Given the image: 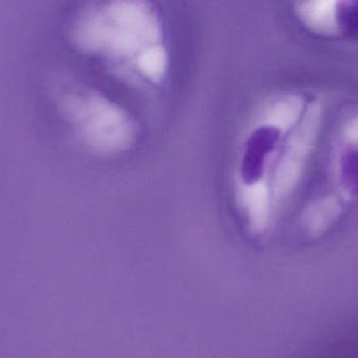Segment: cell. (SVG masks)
I'll list each match as a JSON object with an SVG mask.
<instances>
[{
	"instance_id": "obj_6",
	"label": "cell",
	"mask_w": 358,
	"mask_h": 358,
	"mask_svg": "<svg viewBox=\"0 0 358 358\" xmlns=\"http://www.w3.org/2000/svg\"><path fill=\"white\" fill-rule=\"evenodd\" d=\"M336 179L343 193L349 199H358V144L351 143L338 155Z\"/></svg>"
},
{
	"instance_id": "obj_9",
	"label": "cell",
	"mask_w": 358,
	"mask_h": 358,
	"mask_svg": "<svg viewBox=\"0 0 358 358\" xmlns=\"http://www.w3.org/2000/svg\"><path fill=\"white\" fill-rule=\"evenodd\" d=\"M346 136L353 144H358V115L350 120L346 128Z\"/></svg>"
},
{
	"instance_id": "obj_5",
	"label": "cell",
	"mask_w": 358,
	"mask_h": 358,
	"mask_svg": "<svg viewBox=\"0 0 358 358\" xmlns=\"http://www.w3.org/2000/svg\"><path fill=\"white\" fill-rule=\"evenodd\" d=\"M342 214V206L334 198H324L310 204L303 212L302 227L307 237L319 239Z\"/></svg>"
},
{
	"instance_id": "obj_7",
	"label": "cell",
	"mask_w": 358,
	"mask_h": 358,
	"mask_svg": "<svg viewBox=\"0 0 358 358\" xmlns=\"http://www.w3.org/2000/svg\"><path fill=\"white\" fill-rule=\"evenodd\" d=\"M334 2H306L298 8L301 19L317 31H336Z\"/></svg>"
},
{
	"instance_id": "obj_2",
	"label": "cell",
	"mask_w": 358,
	"mask_h": 358,
	"mask_svg": "<svg viewBox=\"0 0 358 358\" xmlns=\"http://www.w3.org/2000/svg\"><path fill=\"white\" fill-rule=\"evenodd\" d=\"M303 111L304 101L300 96L282 95L265 102L248 124L236 164L239 207L259 209L273 205L269 189L271 172L286 136L300 121Z\"/></svg>"
},
{
	"instance_id": "obj_4",
	"label": "cell",
	"mask_w": 358,
	"mask_h": 358,
	"mask_svg": "<svg viewBox=\"0 0 358 358\" xmlns=\"http://www.w3.org/2000/svg\"><path fill=\"white\" fill-rule=\"evenodd\" d=\"M320 109L311 105L287 135L275 160L269 179V189L275 212L294 191L319 128Z\"/></svg>"
},
{
	"instance_id": "obj_1",
	"label": "cell",
	"mask_w": 358,
	"mask_h": 358,
	"mask_svg": "<svg viewBox=\"0 0 358 358\" xmlns=\"http://www.w3.org/2000/svg\"><path fill=\"white\" fill-rule=\"evenodd\" d=\"M71 36L80 50L105 59L128 79L159 85L167 77L165 27L149 2L92 4L76 17Z\"/></svg>"
},
{
	"instance_id": "obj_3",
	"label": "cell",
	"mask_w": 358,
	"mask_h": 358,
	"mask_svg": "<svg viewBox=\"0 0 358 358\" xmlns=\"http://www.w3.org/2000/svg\"><path fill=\"white\" fill-rule=\"evenodd\" d=\"M62 109L81 142L94 153L117 155L134 144L138 128L134 118L102 92L71 90L62 99Z\"/></svg>"
},
{
	"instance_id": "obj_8",
	"label": "cell",
	"mask_w": 358,
	"mask_h": 358,
	"mask_svg": "<svg viewBox=\"0 0 358 358\" xmlns=\"http://www.w3.org/2000/svg\"><path fill=\"white\" fill-rule=\"evenodd\" d=\"M336 27L344 35L358 36V1L336 4Z\"/></svg>"
}]
</instances>
